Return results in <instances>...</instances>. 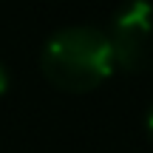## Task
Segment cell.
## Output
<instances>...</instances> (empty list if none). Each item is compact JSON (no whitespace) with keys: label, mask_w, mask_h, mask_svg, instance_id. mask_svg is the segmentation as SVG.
Masks as SVG:
<instances>
[{"label":"cell","mask_w":153,"mask_h":153,"mask_svg":"<svg viewBox=\"0 0 153 153\" xmlns=\"http://www.w3.org/2000/svg\"><path fill=\"white\" fill-rule=\"evenodd\" d=\"M114 68V48L105 31L94 26H68L43 45V71L68 91H88Z\"/></svg>","instance_id":"6da1fadb"},{"label":"cell","mask_w":153,"mask_h":153,"mask_svg":"<svg viewBox=\"0 0 153 153\" xmlns=\"http://www.w3.org/2000/svg\"><path fill=\"white\" fill-rule=\"evenodd\" d=\"M150 20H153V9L145 0H133L114 14V23H111L114 34L108 37L111 48H114V62H119L128 71H133L145 62L150 31H153Z\"/></svg>","instance_id":"7a4b0ae2"},{"label":"cell","mask_w":153,"mask_h":153,"mask_svg":"<svg viewBox=\"0 0 153 153\" xmlns=\"http://www.w3.org/2000/svg\"><path fill=\"white\" fill-rule=\"evenodd\" d=\"M6 82H9V74H6V68L0 65V91H3V88H6Z\"/></svg>","instance_id":"3957f363"},{"label":"cell","mask_w":153,"mask_h":153,"mask_svg":"<svg viewBox=\"0 0 153 153\" xmlns=\"http://www.w3.org/2000/svg\"><path fill=\"white\" fill-rule=\"evenodd\" d=\"M148 128H150V133H153V105H150V111H148Z\"/></svg>","instance_id":"277c9868"}]
</instances>
